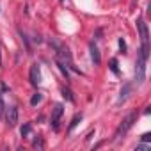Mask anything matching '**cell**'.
Wrapping results in <instances>:
<instances>
[{"label":"cell","instance_id":"52a82bcc","mask_svg":"<svg viewBox=\"0 0 151 151\" xmlns=\"http://www.w3.org/2000/svg\"><path fill=\"white\" fill-rule=\"evenodd\" d=\"M89 50H91V59H93V62H94L96 66H100L101 57H100V50H98V46H96L94 43H91V45H89Z\"/></svg>","mask_w":151,"mask_h":151},{"label":"cell","instance_id":"6da1fadb","mask_svg":"<svg viewBox=\"0 0 151 151\" xmlns=\"http://www.w3.org/2000/svg\"><path fill=\"white\" fill-rule=\"evenodd\" d=\"M137 29H139V34H140V50L139 53L142 57H149V30H147V25L144 23V20H137Z\"/></svg>","mask_w":151,"mask_h":151},{"label":"cell","instance_id":"5bb4252c","mask_svg":"<svg viewBox=\"0 0 151 151\" xmlns=\"http://www.w3.org/2000/svg\"><path fill=\"white\" fill-rule=\"evenodd\" d=\"M110 69H112L116 75H119V69H117V60H116V59H112V60H110Z\"/></svg>","mask_w":151,"mask_h":151},{"label":"cell","instance_id":"ffe728a7","mask_svg":"<svg viewBox=\"0 0 151 151\" xmlns=\"http://www.w3.org/2000/svg\"><path fill=\"white\" fill-rule=\"evenodd\" d=\"M0 68H2V53H0Z\"/></svg>","mask_w":151,"mask_h":151},{"label":"cell","instance_id":"9a60e30c","mask_svg":"<svg viewBox=\"0 0 151 151\" xmlns=\"http://www.w3.org/2000/svg\"><path fill=\"white\" fill-rule=\"evenodd\" d=\"M4 112H6V103L2 100V94H0V117H4Z\"/></svg>","mask_w":151,"mask_h":151},{"label":"cell","instance_id":"7a4b0ae2","mask_svg":"<svg viewBox=\"0 0 151 151\" xmlns=\"http://www.w3.org/2000/svg\"><path fill=\"white\" fill-rule=\"evenodd\" d=\"M137 121V112H132V114H128L123 121H121V124L117 126V130H116V133H114V140H119L121 137H124L126 135V132L133 126V123Z\"/></svg>","mask_w":151,"mask_h":151},{"label":"cell","instance_id":"d6986e66","mask_svg":"<svg viewBox=\"0 0 151 151\" xmlns=\"http://www.w3.org/2000/svg\"><path fill=\"white\" fill-rule=\"evenodd\" d=\"M137 149H149V146H147V144H139Z\"/></svg>","mask_w":151,"mask_h":151},{"label":"cell","instance_id":"8992f818","mask_svg":"<svg viewBox=\"0 0 151 151\" xmlns=\"http://www.w3.org/2000/svg\"><path fill=\"white\" fill-rule=\"evenodd\" d=\"M29 80L32 86H39L41 84V69H39V64H32L30 66V71H29Z\"/></svg>","mask_w":151,"mask_h":151},{"label":"cell","instance_id":"8fae6325","mask_svg":"<svg viewBox=\"0 0 151 151\" xmlns=\"http://www.w3.org/2000/svg\"><path fill=\"white\" fill-rule=\"evenodd\" d=\"M78 121H82V114H77V116H75L73 119H71V124H69V128H68V132H71L75 126H77L78 124Z\"/></svg>","mask_w":151,"mask_h":151},{"label":"cell","instance_id":"9c48e42d","mask_svg":"<svg viewBox=\"0 0 151 151\" xmlns=\"http://www.w3.org/2000/svg\"><path fill=\"white\" fill-rule=\"evenodd\" d=\"M57 66H59L60 73L66 77V80H69V68L66 66V62H64V60H60V59H57Z\"/></svg>","mask_w":151,"mask_h":151},{"label":"cell","instance_id":"3957f363","mask_svg":"<svg viewBox=\"0 0 151 151\" xmlns=\"http://www.w3.org/2000/svg\"><path fill=\"white\" fill-rule=\"evenodd\" d=\"M146 64H147V59L139 53L137 60H135V80H137V84H142L146 80Z\"/></svg>","mask_w":151,"mask_h":151},{"label":"cell","instance_id":"e0dca14e","mask_svg":"<svg viewBox=\"0 0 151 151\" xmlns=\"http://www.w3.org/2000/svg\"><path fill=\"white\" fill-rule=\"evenodd\" d=\"M34 147H43V140H41L39 137H37V139L34 140Z\"/></svg>","mask_w":151,"mask_h":151},{"label":"cell","instance_id":"5b68a950","mask_svg":"<svg viewBox=\"0 0 151 151\" xmlns=\"http://www.w3.org/2000/svg\"><path fill=\"white\" fill-rule=\"evenodd\" d=\"M4 117H6V121H7V126H16L18 124V109L14 107V105H11V107H6V112H4Z\"/></svg>","mask_w":151,"mask_h":151},{"label":"cell","instance_id":"7c38bea8","mask_svg":"<svg viewBox=\"0 0 151 151\" xmlns=\"http://www.w3.org/2000/svg\"><path fill=\"white\" fill-rule=\"evenodd\" d=\"M30 130H32V126H30V123H27V124H23V126H22V130H20V132H22V137H29V135H30Z\"/></svg>","mask_w":151,"mask_h":151},{"label":"cell","instance_id":"2e32d148","mask_svg":"<svg viewBox=\"0 0 151 151\" xmlns=\"http://www.w3.org/2000/svg\"><path fill=\"white\" fill-rule=\"evenodd\" d=\"M119 50H121V53H126V43L123 39H119Z\"/></svg>","mask_w":151,"mask_h":151},{"label":"cell","instance_id":"4fadbf2b","mask_svg":"<svg viewBox=\"0 0 151 151\" xmlns=\"http://www.w3.org/2000/svg\"><path fill=\"white\" fill-rule=\"evenodd\" d=\"M62 96H64V98H66L68 101H71V103L75 101V98H73V94H71V91H69V89H66V87H62Z\"/></svg>","mask_w":151,"mask_h":151},{"label":"cell","instance_id":"277c9868","mask_svg":"<svg viewBox=\"0 0 151 151\" xmlns=\"http://www.w3.org/2000/svg\"><path fill=\"white\" fill-rule=\"evenodd\" d=\"M62 114H64V107H62L60 103H57V105L53 107V110H52V119H50V126H52V130H53V132H59Z\"/></svg>","mask_w":151,"mask_h":151},{"label":"cell","instance_id":"ac0fdd59","mask_svg":"<svg viewBox=\"0 0 151 151\" xmlns=\"http://www.w3.org/2000/svg\"><path fill=\"white\" fill-rule=\"evenodd\" d=\"M140 139H142V140H144V142H147V140H149V139H151V135H149V133H144V135H142V137H140Z\"/></svg>","mask_w":151,"mask_h":151},{"label":"cell","instance_id":"30bf717a","mask_svg":"<svg viewBox=\"0 0 151 151\" xmlns=\"http://www.w3.org/2000/svg\"><path fill=\"white\" fill-rule=\"evenodd\" d=\"M41 100H43V94H41V93H34V96L30 98V105L36 107L37 103H41Z\"/></svg>","mask_w":151,"mask_h":151},{"label":"cell","instance_id":"ba28073f","mask_svg":"<svg viewBox=\"0 0 151 151\" xmlns=\"http://www.w3.org/2000/svg\"><path fill=\"white\" fill-rule=\"evenodd\" d=\"M130 91H132V86H130V84H126V86L121 89V93H119V100H117V103H123V101H126V98H128Z\"/></svg>","mask_w":151,"mask_h":151}]
</instances>
